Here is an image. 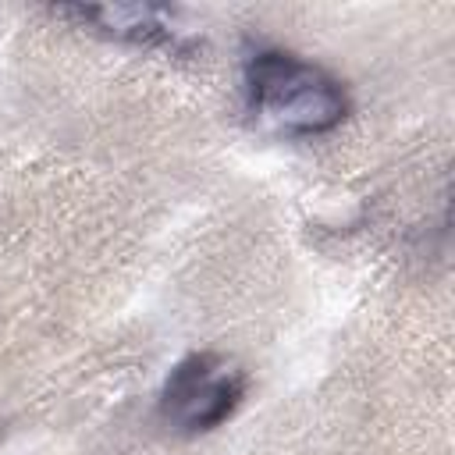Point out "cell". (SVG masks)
I'll list each match as a JSON object with an SVG mask.
<instances>
[{
    "instance_id": "obj_1",
    "label": "cell",
    "mask_w": 455,
    "mask_h": 455,
    "mask_svg": "<svg viewBox=\"0 0 455 455\" xmlns=\"http://www.w3.org/2000/svg\"><path fill=\"white\" fill-rule=\"evenodd\" d=\"M245 100L259 124L295 139L327 135L348 117L345 85L320 64L277 46L249 53Z\"/></svg>"
},
{
    "instance_id": "obj_3",
    "label": "cell",
    "mask_w": 455,
    "mask_h": 455,
    "mask_svg": "<svg viewBox=\"0 0 455 455\" xmlns=\"http://www.w3.org/2000/svg\"><path fill=\"white\" fill-rule=\"evenodd\" d=\"M60 18H75L110 39L132 43L139 50H164V53H188L192 36L174 21L171 11L149 4H107V7H60Z\"/></svg>"
},
{
    "instance_id": "obj_2",
    "label": "cell",
    "mask_w": 455,
    "mask_h": 455,
    "mask_svg": "<svg viewBox=\"0 0 455 455\" xmlns=\"http://www.w3.org/2000/svg\"><path fill=\"white\" fill-rule=\"evenodd\" d=\"M245 370L220 352H192L178 359L160 387V419L185 437L224 427L245 398Z\"/></svg>"
}]
</instances>
